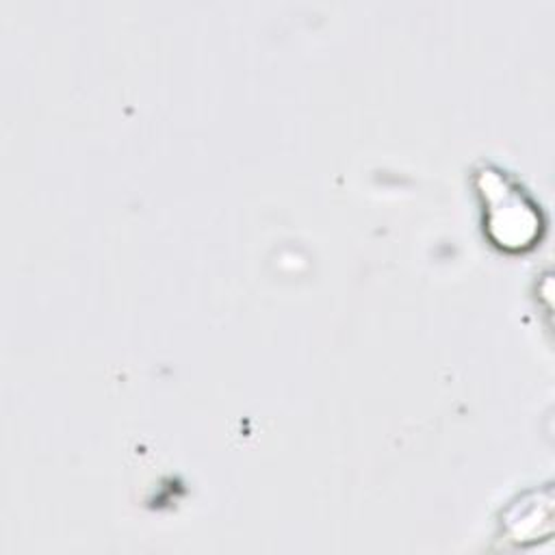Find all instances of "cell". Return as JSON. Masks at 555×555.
<instances>
[{
	"label": "cell",
	"instance_id": "obj_1",
	"mask_svg": "<svg viewBox=\"0 0 555 555\" xmlns=\"http://www.w3.org/2000/svg\"><path fill=\"white\" fill-rule=\"evenodd\" d=\"M473 180L483 206L486 236L507 251L529 249L542 232V215L531 195L494 165L483 163Z\"/></svg>",
	"mask_w": 555,
	"mask_h": 555
},
{
	"label": "cell",
	"instance_id": "obj_2",
	"mask_svg": "<svg viewBox=\"0 0 555 555\" xmlns=\"http://www.w3.org/2000/svg\"><path fill=\"white\" fill-rule=\"evenodd\" d=\"M553 531V492L527 490L507 503L501 516V533L514 544H531Z\"/></svg>",
	"mask_w": 555,
	"mask_h": 555
}]
</instances>
